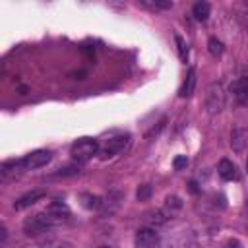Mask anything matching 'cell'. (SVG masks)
Wrapping results in <instances>:
<instances>
[{"instance_id":"6da1fadb","label":"cell","mask_w":248,"mask_h":248,"mask_svg":"<svg viewBox=\"0 0 248 248\" xmlns=\"http://www.w3.org/2000/svg\"><path fill=\"white\" fill-rule=\"evenodd\" d=\"M225 89L221 83H209L205 87V95H203V105L207 114H219L225 108Z\"/></svg>"},{"instance_id":"7a4b0ae2","label":"cell","mask_w":248,"mask_h":248,"mask_svg":"<svg viewBox=\"0 0 248 248\" xmlns=\"http://www.w3.org/2000/svg\"><path fill=\"white\" fill-rule=\"evenodd\" d=\"M54 225H58V223H56L46 211H45V213H35V215L27 217V219L23 221V232L29 234V236H37V234L48 231V229L54 227Z\"/></svg>"},{"instance_id":"3957f363","label":"cell","mask_w":248,"mask_h":248,"mask_svg":"<svg viewBox=\"0 0 248 248\" xmlns=\"http://www.w3.org/2000/svg\"><path fill=\"white\" fill-rule=\"evenodd\" d=\"M70 155H72L78 163H85V161H89L93 155H99V143H97L95 140H91V138H81V140H78V141L72 145Z\"/></svg>"},{"instance_id":"277c9868","label":"cell","mask_w":248,"mask_h":248,"mask_svg":"<svg viewBox=\"0 0 248 248\" xmlns=\"http://www.w3.org/2000/svg\"><path fill=\"white\" fill-rule=\"evenodd\" d=\"M128 145H130V136H114V138H108L99 147V157L101 159H110V157L126 151Z\"/></svg>"},{"instance_id":"5b68a950","label":"cell","mask_w":248,"mask_h":248,"mask_svg":"<svg viewBox=\"0 0 248 248\" xmlns=\"http://www.w3.org/2000/svg\"><path fill=\"white\" fill-rule=\"evenodd\" d=\"M134 246L136 248H161V236L155 229L143 227L136 232L134 236Z\"/></svg>"},{"instance_id":"8992f818","label":"cell","mask_w":248,"mask_h":248,"mask_svg":"<svg viewBox=\"0 0 248 248\" xmlns=\"http://www.w3.org/2000/svg\"><path fill=\"white\" fill-rule=\"evenodd\" d=\"M50 159H52V153H50V151H46V149H37V151L25 155L21 161H23V167H25L27 170H33V169L45 167Z\"/></svg>"},{"instance_id":"52a82bcc","label":"cell","mask_w":248,"mask_h":248,"mask_svg":"<svg viewBox=\"0 0 248 248\" xmlns=\"http://www.w3.org/2000/svg\"><path fill=\"white\" fill-rule=\"evenodd\" d=\"M231 147L234 153H242L248 147V130L244 126H234L231 132Z\"/></svg>"},{"instance_id":"ba28073f","label":"cell","mask_w":248,"mask_h":248,"mask_svg":"<svg viewBox=\"0 0 248 248\" xmlns=\"http://www.w3.org/2000/svg\"><path fill=\"white\" fill-rule=\"evenodd\" d=\"M122 200H124V196H122L120 192H108V194L103 198V205H101L103 215L108 217V215L116 213L118 207H120V203H122Z\"/></svg>"},{"instance_id":"9c48e42d","label":"cell","mask_w":248,"mask_h":248,"mask_svg":"<svg viewBox=\"0 0 248 248\" xmlns=\"http://www.w3.org/2000/svg\"><path fill=\"white\" fill-rule=\"evenodd\" d=\"M23 161L21 159H10V161H4L0 165V178L2 180H10V178H16V174H19L23 170Z\"/></svg>"},{"instance_id":"30bf717a","label":"cell","mask_w":248,"mask_h":248,"mask_svg":"<svg viewBox=\"0 0 248 248\" xmlns=\"http://www.w3.org/2000/svg\"><path fill=\"white\" fill-rule=\"evenodd\" d=\"M46 213H48L56 223H62V221H68V217H70L72 211H70V207H68L64 202L56 200V202H50V203H48Z\"/></svg>"},{"instance_id":"8fae6325","label":"cell","mask_w":248,"mask_h":248,"mask_svg":"<svg viewBox=\"0 0 248 248\" xmlns=\"http://www.w3.org/2000/svg\"><path fill=\"white\" fill-rule=\"evenodd\" d=\"M43 198H45V190H31V192L19 196V198L14 202V207H16L17 211H21V209H25V207H31L33 203H37V202L43 200Z\"/></svg>"},{"instance_id":"7c38bea8","label":"cell","mask_w":248,"mask_h":248,"mask_svg":"<svg viewBox=\"0 0 248 248\" xmlns=\"http://www.w3.org/2000/svg\"><path fill=\"white\" fill-rule=\"evenodd\" d=\"M143 221H145V225H147V227L157 229V227H161V225H165V223L169 221V211L153 209V211H149V213H145V215H143Z\"/></svg>"},{"instance_id":"4fadbf2b","label":"cell","mask_w":248,"mask_h":248,"mask_svg":"<svg viewBox=\"0 0 248 248\" xmlns=\"http://www.w3.org/2000/svg\"><path fill=\"white\" fill-rule=\"evenodd\" d=\"M231 93L240 101L248 103V78H238L231 83Z\"/></svg>"},{"instance_id":"5bb4252c","label":"cell","mask_w":248,"mask_h":248,"mask_svg":"<svg viewBox=\"0 0 248 248\" xmlns=\"http://www.w3.org/2000/svg\"><path fill=\"white\" fill-rule=\"evenodd\" d=\"M194 89H196V68L192 66V68L188 70V76H186V79H184V83H182L178 95H180L182 99H188V97L194 95Z\"/></svg>"},{"instance_id":"9a60e30c","label":"cell","mask_w":248,"mask_h":248,"mask_svg":"<svg viewBox=\"0 0 248 248\" xmlns=\"http://www.w3.org/2000/svg\"><path fill=\"white\" fill-rule=\"evenodd\" d=\"M217 172H219V176H221L223 180H232V178H236V167H234V163L229 161V159H221V161H219Z\"/></svg>"},{"instance_id":"2e32d148","label":"cell","mask_w":248,"mask_h":248,"mask_svg":"<svg viewBox=\"0 0 248 248\" xmlns=\"http://www.w3.org/2000/svg\"><path fill=\"white\" fill-rule=\"evenodd\" d=\"M79 202H81V207H85L87 211H97V209H101V205H103V198H101V196L87 194V192L79 196Z\"/></svg>"},{"instance_id":"e0dca14e","label":"cell","mask_w":248,"mask_h":248,"mask_svg":"<svg viewBox=\"0 0 248 248\" xmlns=\"http://www.w3.org/2000/svg\"><path fill=\"white\" fill-rule=\"evenodd\" d=\"M209 14H211V6H209V2H196L194 6H192V16L198 19V21H205L207 17H209Z\"/></svg>"},{"instance_id":"ac0fdd59","label":"cell","mask_w":248,"mask_h":248,"mask_svg":"<svg viewBox=\"0 0 248 248\" xmlns=\"http://www.w3.org/2000/svg\"><path fill=\"white\" fill-rule=\"evenodd\" d=\"M207 50H209V54H213V56H221L223 54V43L217 39V37H209V41H207Z\"/></svg>"},{"instance_id":"d6986e66","label":"cell","mask_w":248,"mask_h":248,"mask_svg":"<svg viewBox=\"0 0 248 248\" xmlns=\"http://www.w3.org/2000/svg\"><path fill=\"white\" fill-rule=\"evenodd\" d=\"M165 207L172 213V211H178V209H182V200L176 196V194H170V196H167L165 198Z\"/></svg>"},{"instance_id":"ffe728a7","label":"cell","mask_w":248,"mask_h":248,"mask_svg":"<svg viewBox=\"0 0 248 248\" xmlns=\"http://www.w3.org/2000/svg\"><path fill=\"white\" fill-rule=\"evenodd\" d=\"M140 4L145 6V8H151V10H169V8H172V2H165V0H151V2L141 0Z\"/></svg>"},{"instance_id":"44dd1931","label":"cell","mask_w":248,"mask_h":248,"mask_svg":"<svg viewBox=\"0 0 248 248\" xmlns=\"http://www.w3.org/2000/svg\"><path fill=\"white\" fill-rule=\"evenodd\" d=\"M174 41H176V46H178V58H180L182 62H186V60H188V45H186V41H184L180 35H176Z\"/></svg>"},{"instance_id":"7402d4cb","label":"cell","mask_w":248,"mask_h":248,"mask_svg":"<svg viewBox=\"0 0 248 248\" xmlns=\"http://www.w3.org/2000/svg\"><path fill=\"white\" fill-rule=\"evenodd\" d=\"M151 194H153V188H151L149 184H141V186L138 188V192H136V198H138L140 202H147V200L151 198Z\"/></svg>"},{"instance_id":"603a6c76","label":"cell","mask_w":248,"mask_h":248,"mask_svg":"<svg viewBox=\"0 0 248 248\" xmlns=\"http://www.w3.org/2000/svg\"><path fill=\"white\" fill-rule=\"evenodd\" d=\"M76 174H79V169H78L76 165H68V167L58 169V170L54 172V176H76Z\"/></svg>"},{"instance_id":"cb8c5ba5","label":"cell","mask_w":248,"mask_h":248,"mask_svg":"<svg viewBox=\"0 0 248 248\" xmlns=\"http://www.w3.org/2000/svg\"><path fill=\"white\" fill-rule=\"evenodd\" d=\"M172 167H174V170L186 169V167H188V157H186V155H176L174 161H172Z\"/></svg>"},{"instance_id":"d4e9b609","label":"cell","mask_w":248,"mask_h":248,"mask_svg":"<svg viewBox=\"0 0 248 248\" xmlns=\"http://www.w3.org/2000/svg\"><path fill=\"white\" fill-rule=\"evenodd\" d=\"M225 248H242V244H240V240H236V238H229V240L225 242Z\"/></svg>"},{"instance_id":"484cf974","label":"cell","mask_w":248,"mask_h":248,"mask_svg":"<svg viewBox=\"0 0 248 248\" xmlns=\"http://www.w3.org/2000/svg\"><path fill=\"white\" fill-rule=\"evenodd\" d=\"M74 79H83V76H85V72H76V74H70Z\"/></svg>"},{"instance_id":"4316f807","label":"cell","mask_w":248,"mask_h":248,"mask_svg":"<svg viewBox=\"0 0 248 248\" xmlns=\"http://www.w3.org/2000/svg\"><path fill=\"white\" fill-rule=\"evenodd\" d=\"M188 186H190V192H192V194H196V192H198V188H196L198 184H196V182H190Z\"/></svg>"},{"instance_id":"83f0119b","label":"cell","mask_w":248,"mask_h":248,"mask_svg":"<svg viewBox=\"0 0 248 248\" xmlns=\"http://www.w3.org/2000/svg\"><path fill=\"white\" fill-rule=\"evenodd\" d=\"M54 248H74L70 242H62V244H58V246H54Z\"/></svg>"},{"instance_id":"f1b7e54d","label":"cell","mask_w":248,"mask_h":248,"mask_svg":"<svg viewBox=\"0 0 248 248\" xmlns=\"http://www.w3.org/2000/svg\"><path fill=\"white\" fill-rule=\"evenodd\" d=\"M97 248H110V246H97Z\"/></svg>"},{"instance_id":"f546056e","label":"cell","mask_w":248,"mask_h":248,"mask_svg":"<svg viewBox=\"0 0 248 248\" xmlns=\"http://www.w3.org/2000/svg\"><path fill=\"white\" fill-rule=\"evenodd\" d=\"M246 170H248V161H246Z\"/></svg>"}]
</instances>
